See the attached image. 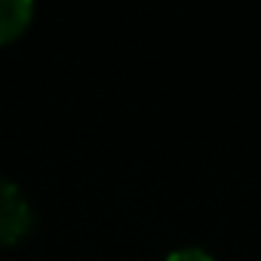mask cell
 I'll use <instances>...</instances> for the list:
<instances>
[{
  "label": "cell",
  "mask_w": 261,
  "mask_h": 261,
  "mask_svg": "<svg viewBox=\"0 0 261 261\" xmlns=\"http://www.w3.org/2000/svg\"><path fill=\"white\" fill-rule=\"evenodd\" d=\"M31 224V209L16 185L0 178V243L19 240Z\"/></svg>",
  "instance_id": "cell-1"
},
{
  "label": "cell",
  "mask_w": 261,
  "mask_h": 261,
  "mask_svg": "<svg viewBox=\"0 0 261 261\" xmlns=\"http://www.w3.org/2000/svg\"><path fill=\"white\" fill-rule=\"evenodd\" d=\"M34 7L28 0H0V40H13L31 22Z\"/></svg>",
  "instance_id": "cell-2"
},
{
  "label": "cell",
  "mask_w": 261,
  "mask_h": 261,
  "mask_svg": "<svg viewBox=\"0 0 261 261\" xmlns=\"http://www.w3.org/2000/svg\"><path fill=\"white\" fill-rule=\"evenodd\" d=\"M166 261H212L203 249H178V252H172Z\"/></svg>",
  "instance_id": "cell-3"
}]
</instances>
